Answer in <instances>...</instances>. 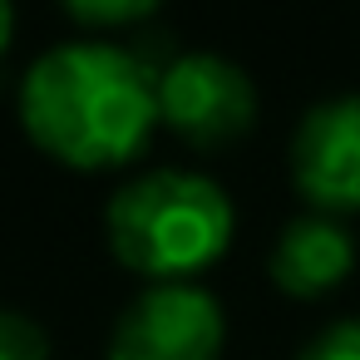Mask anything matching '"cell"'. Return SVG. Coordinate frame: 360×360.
<instances>
[{
    "instance_id": "6da1fadb",
    "label": "cell",
    "mask_w": 360,
    "mask_h": 360,
    "mask_svg": "<svg viewBox=\"0 0 360 360\" xmlns=\"http://www.w3.org/2000/svg\"><path fill=\"white\" fill-rule=\"evenodd\" d=\"M20 124L65 168H124L158 129V70L109 40L55 45L20 79Z\"/></svg>"
},
{
    "instance_id": "7a4b0ae2",
    "label": "cell",
    "mask_w": 360,
    "mask_h": 360,
    "mask_svg": "<svg viewBox=\"0 0 360 360\" xmlns=\"http://www.w3.org/2000/svg\"><path fill=\"white\" fill-rule=\"evenodd\" d=\"M104 232L114 257L148 286L193 281L232 247L237 212L222 183L193 168H153L109 198Z\"/></svg>"
},
{
    "instance_id": "3957f363",
    "label": "cell",
    "mask_w": 360,
    "mask_h": 360,
    "mask_svg": "<svg viewBox=\"0 0 360 360\" xmlns=\"http://www.w3.org/2000/svg\"><path fill=\"white\" fill-rule=\"evenodd\" d=\"M158 124L198 148H222L257 124V84L227 55H173L158 70Z\"/></svg>"
},
{
    "instance_id": "277c9868",
    "label": "cell",
    "mask_w": 360,
    "mask_h": 360,
    "mask_svg": "<svg viewBox=\"0 0 360 360\" xmlns=\"http://www.w3.org/2000/svg\"><path fill=\"white\" fill-rule=\"evenodd\" d=\"M222 345V301L198 281H163L124 306L109 335V360H217Z\"/></svg>"
},
{
    "instance_id": "5b68a950",
    "label": "cell",
    "mask_w": 360,
    "mask_h": 360,
    "mask_svg": "<svg viewBox=\"0 0 360 360\" xmlns=\"http://www.w3.org/2000/svg\"><path fill=\"white\" fill-rule=\"evenodd\" d=\"M291 183L311 212H360V94L321 99L291 134Z\"/></svg>"
},
{
    "instance_id": "8992f818",
    "label": "cell",
    "mask_w": 360,
    "mask_h": 360,
    "mask_svg": "<svg viewBox=\"0 0 360 360\" xmlns=\"http://www.w3.org/2000/svg\"><path fill=\"white\" fill-rule=\"evenodd\" d=\"M350 271H355V237L340 217H326V212L291 217L271 247V281L301 301L335 291Z\"/></svg>"
},
{
    "instance_id": "52a82bcc",
    "label": "cell",
    "mask_w": 360,
    "mask_h": 360,
    "mask_svg": "<svg viewBox=\"0 0 360 360\" xmlns=\"http://www.w3.org/2000/svg\"><path fill=\"white\" fill-rule=\"evenodd\" d=\"M0 360H50V340L25 311L0 306Z\"/></svg>"
},
{
    "instance_id": "ba28073f",
    "label": "cell",
    "mask_w": 360,
    "mask_h": 360,
    "mask_svg": "<svg viewBox=\"0 0 360 360\" xmlns=\"http://www.w3.org/2000/svg\"><path fill=\"white\" fill-rule=\"evenodd\" d=\"M153 0H70L65 15L79 20V25H139V20H153Z\"/></svg>"
},
{
    "instance_id": "9c48e42d",
    "label": "cell",
    "mask_w": 360,
    "mask_h": 360,
    "mask_svg": "<svg viewBox=\"0 0 360 360\" xmlns=\"http://www.w3.org/2000/svg\"><path fill=\"white\" fill-rule=\"evenodd\" d=\"M296 360H360V316H340L316 330Z\"/></svg>"
},
{
    "instance_id": "30bf717a",
    "label": "cell",
    "mask_w": 360,
    "mask_h": 360,
    "mask_svg": "<svg viewBox=\"0 0 360 360\" xmlns=\"http://www.w3.org/2000/svg\"><path fill=\"white\" fill-rule=\"evenodd\" d=\"M11 35H15V11L6 6V0H0V55L11 50Z\"/></svg>"
}]
</instances>
